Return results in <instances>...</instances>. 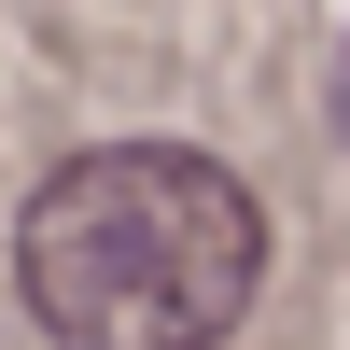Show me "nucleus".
<instances>
[{
  "instance_id": "1",
  "label": "nucleus",
  "mask_w": 350,
  "mask_h": 350,
  "mask_svg": "<svg viewBox=\"0 0 350 350\" xmlns=\"http://www.w3.org/2000/svg\"><path fill=\"white\" fill-rule=\"evenodd\" d=\"M14 280L56 350H211L267 280V211L196 140H98L28 196Z\"/></svg>"
}]
</instances>
